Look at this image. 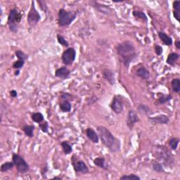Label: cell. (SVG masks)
<instances>
[{
    "mask_svg": "<svg viewBox=\"0 0 180 180\" xmlns=\"http://www.w3.org/2000/svg\"><path fill=\"white\" fill-rule=\"evenodd\" d=\"M158 37H159V38L161 39V40L163 42V44L165 45L170 46L173 43L172 39L171 38L170 36H168L165 33L160 31V32L158 33Z\"/></svg>",
    "mask_w": 180,
    "mask_h": 180,
    "instance_id": "cell-17",
    "label": "cell"
},
{
    "mask_svg": "<svg viewBox=\"0 0 180 180\" xmlns=\"http://www.w3.org/2000/svg\"><path fill=\"white\" fill-rule=\"evenodd\" d=\"M132 15L135 17V18H138L139 20L144 22H147V15L143 12V11H134L132 12Z\"/></svg>",
    "mask_w": 180,
    "mask_h": 180,
    "instance_id": "cell-28",
    "label": "cell"
},
{
    "mask_svg": "<svg viewBox=\"0 0 180 180\" xmlns=\"http://www.w3.org/2000/svg\"><path fill=\"white\" fill-rule=\"evenodd\" d=\"M35 129V127L34 125H25L22 128V130L23 131L25 135L27 136L32 138L34 136V130Z\"/></svg>",
    "mask_w": 180,
    "mask_h": 180,
    "instance_id": "cell-18",
    "label": "cell"
},
{
    "mask_svg": "<svg viewBox=\"0 0 180 180\" xmlns=\"http://www.w3.org/2000/svg\"><path fill=\"white\" fill-rule=\"evenodd\" d=\"M138 111L140 113L143 114L144 116H151L153 113V111L148 105L144 104H140L138 106Z\"/></svg>",
    "mask_w": 180,
    "mask_h": 180,
    "instance_id": "cell-19",
    "label": "cell"
},
{
    "mask_svg": "<svg viewBox=\"0 0 180 180\" xmlns=\"http://www.w3.org/2000/svg\"><path fill=\"white\" fill-rule=\"evenodd\" d=\"M173 14L175 18L177 21H179L180 18V2L179 1H175L173 2Z\"/></svg>",
    "mask_w": 180,
    "mask_h": 180,
    "instance_id": "cell-22",
    "label": "cell"
},
{
    "mask_svg": "<svg viewBox=\"0 0 180 180\" xmlns=\"http://www.w3.org/2000/svg\"><path fill=\"white\" fill-rule=\"evenodd\" d=\"M103 75L105 78V80H107L111 85H115L116 84V79H115V74L114 72L111 69H105L103 72Z\"/></svg>",
    "mask_w": 180,
    "mask_h": 180,
    "instance_id": "cell-14",
    "label": "cell"
},
{
    "mask_svg": "<svg viewBox=\"0 0 180 180\" xmlns=\"http://www.w3.org/2000/svg\"><path fill=\"white\" fill-rule=\"evenodd\" d=\"M86 135L87 138L89 139L91 142L94 143V144H98L99 142V136L92 128H87L86 130Z\"/></svg>",
    "mask_w": 180,
    "mask_h": 180,
    "instance_id": "cell-15",
    "label": "cell"
},
{
    "mask_svg": "<svg viewBox=\"0 0 180 180\" xmlns=\"http://www.w3.org/2000/svg\"><path fill=\"white\" fill-rule=\"evenodd\" d=\"M153 170L156 172L161 173L164 172L163 167H162V164L158 163V162H154L153 164Z\"/></svg>",
    "mask_w": 180,
    "mask_h": 180,
    "instance_id": "cell-32",
    "label": "cell"
},
{
    "mask_svg": "<svg viewBox=\"0 0 180 180\" xmlns=\"http://www.w3.org/2000/svg\"><path fill=\"white\" fill-rule=\"evenodd\" d=\"M21 15L16 8L11 9L8 14L7 24L9 30L13 33L18 32L19 28V23L21 21Z\"/></svg>",
    "mask_w": 180,
    "mask_h": 180,
    "instance_id": "cell-4",
    "label": "cell"
},
{
    "mask_svg": "<svg viewBox=\"0 0 180 180\" xmlns=\"http://www.w3.org/2000/svg\"><path fill=\"white\" fill-rule=\"evenodd\" d=\"M71 163L76 172H81L82 174L89 172V168L86 163L83 161L79 159L76 155H73L71 157Z\"/></svg>",
    "mask_w": 180,
    "mask_h": 180,
    "instance_id": "cell-7",
    "label": "cell"
},
{
    "mask_svg": "<svg viewBox=\"0 0 180 180\" xmlns=\"http://www.w3.org/2000/svg\"><path fill=\"white\" fill-rule=\"evenodd\" d=\"M171 85L174 92L177 94L180 92V80L179 78L173 79L171 82Z\"/></svg>",
    "mask_w": 180,
    "mask_h": 180,
    "instance_id": "cell-27",
    "label": "cell"
},
{
    "mask_svg": "<svg viewBox=\"0 0 180 180\" xmlns=\"http://www.w3.org/2000/svg\"><path fill=\"white\" fill-rule=\"evenodd\" d=\"M12 161L16 167V170L20 173L24 174L28 172L30 170V166L25 160L19 154L13 153L12 156Z\"/></svg>",
    "mask_w": 180,
    "mask_h": 180,
    "instance_id": "cell-5",
    "label": "cell"
},
{
    "mask_svg": "<svg viewBox=\"0 0 180 180\" xmlns=\"http://www.w3.org/2000/svg\"><path fill=\"white\" fill-rule=\"evenodd\" d=\"M60 109L64 113L70 112L72 109V105L69 101H64L60 104Z\"/></svg>",
    "mask_w": 180,
    "mask_h": 180,
    "instance_id": "cell-23",
    "label": "cell"
},
{
    "mask_svg": "<svg viewBox=\"0 0 180 180\" xmlns=\"http://www.w3.org/2000/svg\"><path fill=\"white\" fill-rule=\"evenodd\" d=\"M116 51L124 65L127 68L136 59L137 55L135 46L130 41H125L118 44L116 47Z\"/></svg>",
    "mask_w": 180,
    "mask_h": 180,
    "instance_id": "cell-1",
    "label": "cell"
},
{
    "mask_svg": "<svg viewBox=\"0 0 180 180\" xmlns=\"http://www.w3.org/2000/svg\"><path fill=\"white\" fill-rule=\"evenodd\" d=\"M15 55L16 56L17 58L18 59V60H23V61H25L28 59V54L24 53L23 51L21 50H16L15 51Z\"/></svg>",
    "mask_w": 180,
    "mask_h": 180,
    "instance_id": "cell-30",
    "label": "cell"
},
{
    "mask_svg": "<svg viewBox=\"0 0 180 180\" xmlns=\"http://www.w3.org/2000/svg\"><path fill=\"white\" fill-rule=\"evenodd\" d=\"M57 39H58L59 43L64 46V47H68V46H69V43H68V41H66V39L64 38V36H62L61 35H57Z\"/></svg>",
    "mask_w": 180,
    "mask_h": 180,
    "instance_id": "cell-33",
    "label": "cell"
},
{
    "mask_svg": "<svg viewBox=\"0 0 180 180\" xmlns=\"http://www.w3.org/2000/svg\"><path fill=\"white\" fill-rule=\"evenodd\" d=\"M77 17V14L74 11H68L64 8H61L59 11L58 22L59 26L66 27L70 25L75 21Z\"/></svg>",
    "mask_w": 180,
    "mask_h": 180,
    "instance_id": "cell-3",
    "label": "cell"
},
{
    "mask_svg": "<svg viewBox=\"0 0 180 180\" xmlns=\"http://www.w3.org/2000/svg\"><path fill=\"white\" fill-rule=\"evenodd\" d=\"M175 45H176V47L178 49H180V41L177 40L175 42Z\"/></svg>",
    "mask_w": 180,
    "mask_h": 180,
    "instance_id": "cell-40",
    "label": "cell"
},
{
    "mask_svg": "<svg viewBox=\"0 0 180 180\" xmlns=\"http://www.w3.org/2000/svg\"><path fill=\"white\" fill-rule=\"evenodd\" d=\"M24 65H25V61H23V60H18V61L14 62V64H13V68L17 70H20L23 67Z\"/></svg>",
    "mask_w": 180,
    "mask_h": 180,
    "instance_id": "cell-35",
    "label": "cell"
},
{
    "mask_svg": "<svg viewBox=\"0 0 180 180\" xmlns=\"http://www.w3.org/2000/svg\"><path fill=\"white\" fill-rule=\"evenodd\" d=\"M19 75V70H17V71L15 72V75Z\"/></svg>",
    "mask_w": 180,
    "mask_h": 180,
    "instance_id": "cell-41",
    "label": "cell"
},
{
    "mask_svg": "<svg viewBox=\"0 0 180 180\" xmlns=\"http://www.w3.org/2000/svg\"><path fill=\"white\" fill-rule=\"evenodd\" d=\"M172 99V96L170 94H168V95H162L159 97V99L158 100V101L161 104H165V103H167V101H170V100Z\"/></svg>",
    "mask_w": 180,
    "mask_h": 180,
    "instance_id": "cell-31",
    "label": "cell"
},
{
    "mask_svg": "<svg viewBox=\"0 0 180 180\" xmlns=\"http://www.w3.org/2000/svg\"><path fill=\"white\" fill-rule=\"evenodd\" d=\"M91 4L96 11H98L100 13H104L105 15H108V14H110L111 13V11H112V10H111V8L109 7L104 4H101L96 2H91Z\"/></svg>",
    "mask_w": 180,
    "mask_h": 180,
    "instance_id": "cell-12",
    "label": "cell"
},
{
    "mask_svg": "<svg viewBox=\"0 0 180 180\" xmlns=\"http://www.w3.org/2000/svg\"><path fill=\"white\" fill-rule=\"evenodd\" d=\"M15 166V165H14L13 162H5L3 163L1 167H0V171H1L2 172H7L8 170H11V169H13V167Z\"/></svg>",
    "mask_w": 180,
    "mask_h": 180,
    "instance_id": "cell-24",
    "label": "cell"
},
{
    "mask_svg": "<svg viewBox=\"0 0 180 180\" xmlns=\"http://www.w3.org/2000/svg\"><path fill=\"white\" fill-rule=\"evenodd\" d=\"M111 108L116 114L121 113L124 109L123 103L118 96H115L111 104Z\"/></svg>",
    "mask_w": 180,
    "mask_h": 180,
    "instance_id": "cell-9",
    "label": "cell"
},
{
    "mask_svg": "<svg viewBox=\"0 0 180 180\" xmlns=\"http://www.w3.org/2000/svg\"><path fill=\"white\" fill-rule=\"evenodd\" d=\"M148 121L153 125H166L169 122L170 120L166 115H159L153 118H149Z\"/></svg>",
    "mask_w": 180,
    "mask_h": 180,
    "instance_id": "cell-11",
    "label": "cell"
},
{
    "mask_svg": "<svg viewBox=\"0 0 180 180\" xmlns=\"http://www.w3.org/2000/svg\"><path fill=\"white\" fill-rule=\"evenodd\" d=\"M70 70L66 67L63 66V67L59 68V69H57L56 70L55 76L59 78L65 80L70 76Z\"/></svg>",
    "mask_w": 180,
    "mask_h": 180,
    "instance_id": "cell-13",
    "label": "cell"
},
{
    "mask_svg": "<svg viewBox=\"0 0 180 180\" xmlns=\"http://www.w3.org/2000/svg\"><path fill=\"white\" fill-rule=\"evenodd\" d=\"M53 179H61V178L58 177H54Z\"/></svg>",
    "mask_w": 180,
    "mask_h": 180,
    "instance_id": "cell-42",
    "label": "cell"
},
{
    "mask_svg": "<svg viewBox=\"0 0 180 180\" xmlns=\"http://www.w3.org/2000/svg\"><path fill=\"white\" fill-rule=\"evenodd\" d=\"M31 4H31L30 11L28 13L27 21H28V23L29 24L30 26L34 27L38 23L39 21H40L41 17L38 10L36 9L34 2L32 1Z\"/></svg>",
    "mask_w": 180,
    "mask_h": 180,
    "instance_id": "cell-6",
    "label": "cell"
},
{
    "mask_svg": "<svg viewBox=\"0 0 180 180\" xmlns=\"http://www.w3.org/2000/svg\"><path fill=\"white\" fill-rule=\"evenodd\" d=\"M39 127L40 128L42 132H44V133H47L48 131H49L48 122L44 121V122H41V123H39Z\"/></svg>",
    "mask_w": 180,
    "mask_h": 180,
    "instance_id": "cell-36",
    "label": "cell"
},
{
    "mask_svg": "<svg viewBox=\"0 0 180 180\" xmlns=\"http://www.w3.org/2000/svg\"><path fill=\"white\" fill-rule=\"evenodd\" d=\"M61 146L63 148V151H64L65 155H68V154L72 153L73 148L69 143H68L67 141H63L61 144Z\"/></svg>",
    "mask_w": 180,
    "mask_h": 180,
    "instance_id": "cell-26",
    "label": "cell"
},
{
    "mask_svg": "<svg viewBox=\"0 0 180 180\" xmlns=\"http://www.w3.org/2000/svg\"><path fill=\"white\" fill-rule=\"evenodd\" d=\"M162 51L163 50H162V48L161 46L157 45V44L155 45V52L157 55L161 56V54H162Z\"/></svg>",
    "mask_w": 180,
    "mask_h": 180,
    "instance_id": "cell-37",
    "label": "cell"
},
{
    "mask_svg": "<svg viewBox=\"0 0 180 180\" xmlns=\"http://www.w3.org/2000/svg\"><path fill=\"white\" fill-rule=\"evenodd\" d=\"M136 75L143 80H148L150 78V73L145 67H140L136 71Z\"/></svg>",
    "mask_w": 180,
    "mask_h": 180,
    "instance_id": "cell-16",
    "label": "cell"
},
{
    "mask_svg": "<svg viewBox=\"0 0 180 180\" xmlns=\"http://www.w3.org/2000/svg\"><path fill=\"white\" fill-rule=\"evenodd\" d=\"M94 163L97 167L102 168L104 170H108V166L105 165V160L103 157H98L94 160Z\"/></svg>",
    "mask_w": 180,
    "mask_h": 180,
    "instance_id": "cell-21",
    "label": "cell"
},
{
    "mask_svg": "<svg viewBox=\"0 0 180 180\" xmlns=\"http://www.w3.org/2000/svg\"><path fill=\"white\" fill-rule=\"evenodd\" d=\"M31 118H32V121L33 122H36V123H41L44 121V116L42 115L41 113L39 112H36L33 113L32 114V116H31Z\"/></svg>",
    "mask_w": 180,
    "mask_h": 180,
    "instance_id": "cell-25",
    "label": "cell"
},
{
    "mask_svg": "<svg viewBox=\"0 0 180 180\" xmlns=\"http://www.w3.org/2000/svg\"><path fill=\"white\" fill-rule=\"evenodd\" d=\"M76 58V51L73 47H69L63 53L62 61L65 65H70L73 64Z\"/></svg>",
    "mask_w": 180,
    "mask_h": 180,
    "instance_id": "cell-8",
    "label": "cell"
},
{
    "mask_svg": "<svg viewBox=\"0 0 180 180\" xmlns=\"http://www.w3.org/2000/svg\"><path fill=\"white\" fill-rule=\"evenodd\" d=\"M10 96L11 97H13V98H16L18 96V93H17V91L16 90H11L10 91Z\"/></svg>",
    "mask_w": 180,
    "mask_h": 180,
    "instance_id": "cell-39",
    "label": "cell"
},
{
    "mask_svg": "<svg viewBox=\"0 0 180 180\" xmlns=\"http://www.w3.org/2000/svg\"><path fill=\"white\" fill-rule=\"evenodd\" d=\"M179 55L177 53H171L168 55L167 60H166V63L170 65H175V63L179 59Z\"/></svg>",
    "mask_w": 180,
    "mask_h": 180,
    "instance_id": "cell-20",
    "label": "cell"
},
{
    "mask_svg": "<svg viewBox=\"0 0 180 180\" xmlns=\"http://www.w3.org/2000/svg\"><path fill=\"white\" fill-rule=\"evenodd\" d=\"M139 116H137L136 113L135 111L130 110L129 111L127 114V127L130 128V129H132L134 127L136 122H139Z\"/></svg>",
    "mask_w": 180,
    "mask_h": 180,
    "instance_id": "cell-10",
    "label": "cell"
},
{
    "mask_svg": "<svg viewBox=\"0 0 180 180\" xmlns=\"http://www.w3.org/2000/svg\"><path fill=\"white\" fill-rule=\"evenodd\" d=\"M71 95L68 93H63L61 98L64 101H69V98H70Z\"/></svg>",
    "mask_w": 180,
    "mask_h": 180,
    "instance_id": "cell-38",
    "label": "cell"
},
{
    "mask_svg": "<svg viewBox=\"0 0 180 180\" xmlns=\"http://www.w3.org/2000/svg\"><path fill=\"white\" fill-rule=\"evenodd\" d=\"M97 132L102 144L112 153L118 152L121 148L120 140L116 139L111 131L104 126L97 127Z\"/></svg>",
    "mask_w": 180,
    "mask_h": 180,
    "instance_id": "cell-2",
    "label": "cell"
},
{
    "mask_svg": "<svg viewBox=\"0 0 180 180\" xmlns=\"http://www.w3.org/2000/svg\"><path fill=\"white\" fill-rule=\"evenodd\" d=\"M179 142V138H172L169 141V146L170 147L172 148V150H177V148L178 147V144Z\"/></svg>",
    "mask_w": 180,
    "mask_h": 180,
    "instance_id": "cell-29",
    "label": "cell"
},
{
    "mask_svg": "<svg viewBox=\"0 0 180 180\" xmlns=\"http://www.w3.org/2000/svg\"><path fill=\"white\" fill-rule=\"evenodd\" d=\"M120 179L123 180V179H132V180H140L141 178L139 177V176H137L136 175H134V174H131V175H125L122 176Z\"/></svg>",
    "mask_w": 180,
    "mask_h": 180,
    "instance_id": "cell-34",
    "label": "cell"
}]
</instances>
